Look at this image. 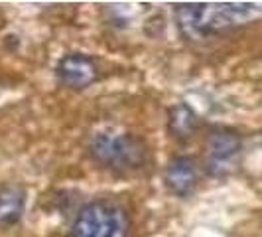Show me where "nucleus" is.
<instances>
[{
  "mask_svg": "<svg viewBox=\"0 0 262 237\" xmlns=\"http://www.w3.org/2000/svg\"><path fill=\"white\" fill-rule=\"evenodd\" d=\"M26 194L18 186H0V225H14L24 213Z\"/></svg>",
  "mask_w": 262,
  "mask_h": 237,
  "instance_id": "nucleus-7",
  "label": "nucleus"
},
{
  "mask_svg": "<svg viewBox=\"0 0 262 237\" xmlns=\"http://www.w3.org/2000/svg\"><path fill=\"white\" fill-rule=\"evenodd\" d=\"M178 26L185 38L201 40L211 34L245 26L262 18L260 2H205L180 4L176 8Z\"/></svg>",
  "mask_w": 262,
  "mask_h": 237,
  "instance_id": "nucleus-1",
  "label": "nucleus"
},
{
  "mask_svg": "<svg viewBox=\"0 0 262 237\" xmlns=\"http://www.w3.org/2000/svg\"><path fill=\"white\" fill-rule=\"evenodd\" d=\"M197 178H199V170H197L195 160L187 156L173 158L164 174L166 186L176 196H189L195 190Z\"/></svg>",
  "mask_w": 262,
  "mask_h": 237,
  "instance_id": "nucleus-6",
  "label": "nucleus"
},
{
  "mask_svg": "<svg viewBox=\"0 0 262 237\" xmlns=\"http://www.w3.org/2000/svg\"><path fill=\"white\" fill-rule=\"evenodd\" d=\"M170 129L178 139H189L197 129L195 113L187 105H176L170 111Z\"/></svg>",
  "mask_w": 262,
  "mask_h": 237,
  "instance_id": "nucleus-8",
  "label": "nucleus"
},
{
  "mask_svg": "<svg viewBox=\"0 0 262 237\" xmlns=\"http://www.w3.org/2000/svg\"><path fill=\"white\" fill-rule=\"evenodd\" d=\"M128 215L118 204L97 200L79 211L69 237H126Z\"/></svg>",
  "mask_w": 262,
  "mask_h": 237,
  "instance_id": "nucleus-2",
  "label": "nucleus"
},
{
  "mask_svg": "<svg viewBox=\"0 0 262 237\" xmlns=\"http://www.w3.org/2000/svg\"><path fill=\"white\" fill-rule=\"evenodd\" d=\"M95 158L117 170H136L144 162V146L130 134L103 132L97 134L91 145Z\"/></svg>",
  "mask_w": 262,
  "mask_h": 237,
  "instance_id": "nucleus-3",
  "label": "nucleus"
},
{
  "mask_svg": "<svg viewBox=\"0 0 262 237\" xmlns=\"http://www.w3.org/2000/svg\"><path fill=\"white\" fill-rule=\"evenodd\" d=\"M57 77L73 89H83L97 79V66L87 55L69 53L57 64Z\"/></svg>",
  "mask_w": 262,
  "mask_h": 237,
  "instance_id": "nucleus-5",
  "label": "nucleus"
},
{
  "mask_svg": "<svg viewBox=\"0 0 262 237\" xmlns=\"http://www.w3.org/2000/svg\"><path fill=\"white\" fill-rule=\"evenodd\" d=\"M241 139L233 131H215L207 141V170L213 176H225L235 170L236 160L241 156Z\"/></svg>",
  "mask_w": 262,
  "mask_h": 237,
  "instance_id": "nucleus-4",
  "label": "nucleus"
}]
</instances>
